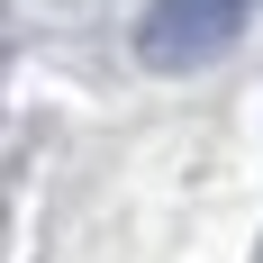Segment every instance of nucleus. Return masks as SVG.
Returning <instances> with one entry per match:
<instances>
[{
	"label": "nucleus",
	"mask_w": 263,
	"mask_h": 263,
	"mask_svg": "<svg viewBox=\"0 0 263 263\" xmlns=\"http://www.w3.org/2000/svg\"><path fill=\"white\" fill-rule=\"evenodd\" d=\"M245 18H254V0H155L136 46H145V64H163V73H191V64H209Z\"/></svg>",
	"instance_id": "1"
}]
</instances>
